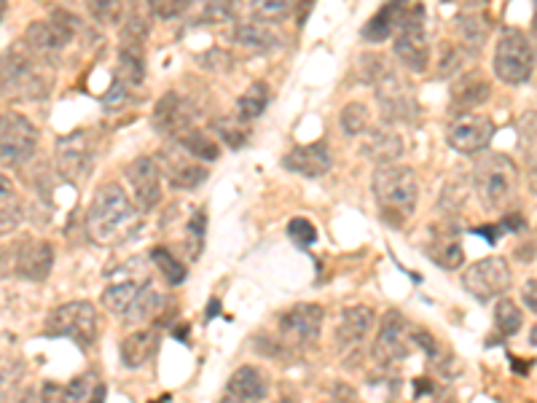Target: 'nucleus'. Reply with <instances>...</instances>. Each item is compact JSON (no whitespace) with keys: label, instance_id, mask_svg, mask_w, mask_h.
<instances>
[{"label":"nucleus","instance_id":"1","mask_svg":"<svg viewBox=\"0 0 537 403\" xmlns=\"http://www.w3.org/2000/svg\"><path fill=\"white\" fill-rule=\"evenodd\" d=\"M52 89V76L41 54L25 41L0 54V97L9 100H41Z\"/></svg>","mask_w":537,"mask_h":403},{"label":"nucleus","instance_id":"2","mask_svg":"<svg viewBox=\"0 0 537 403\" xmlns=\"http://www.w3.org/2000/svg\"><path fill=\"white\" fill-rule=\"evenodd\" d=\"M135 215V205L119 183H105L94 191L86 213V232L97 245H111L124 234Z\"/></svg>","mask_w":537,"mask_h":403},{"label":"nucleus","instance_id":"3","mask_svg":"<svg viewBox=\"0 0 537 403\" xmlns=\"http://www.w3.org/2000/svg\"><path fill=\"white\" fill-rule=\"evenodd\" d=\"M473 186L481 199V205L489 213L505 210L516 199L519 191V170L516 164L503 154H486L476 162L473 170Z\"/></svg>","mask_w":537,"mask_h":403},{"label":"nucleus","instance_id":"4","mask_svg":"<svg viewBox=\"0 0 537 403\" xmlns=\"http://www.w3.org/2000/svg\"><path fill=\"white\" fill-rule=\"evenodd\" d=\"M374 197L384 215L406 218L414 213L419 199L417 172L406 164H384L374 172Z\"/></svg>","mask_w":537,"mask_h":403},{"label":"nucleus","instance_id":"5","mask_svg":"<svg viewBox=\"0 0 537 403\" xmlns=\"http://www.w3.org/2000/svg\"><path fill=\"white\" fill-rule=\"evenodd\" d=\"M495 73L500 81L511 86H519L532 78L537 65L535 41L519 27H505L495 46Z\"/></svg>","mask_w":537,"mask_h":403},{"label":"nucleus","instance_id":"6","mask_svg":"<svg viewBox=\"0 0 537 403\" xmlns=\"http://www.w3.org/2000/svg\"><path fill=\"white\" fill-rule=\"evenodd\" d=\"M103 307L116 318L140 323V320L154 318L162 309V296L148 283L140 285L137 280H119L103 291Z\"/></svg>","mask_w":537,"mask_h":403},{"label":"nucleus","instance_id":"7","mask_svg":"<svg viewBox=\"0 0 537 403\" xmlns=\"http://www.w3.org/2000/svg\"><path fill=\"white\" fill-rule=\"evenodd\" d=\"M46 334L49 336H65L73 339L81 347H92L100 336V320H97V309L89 301H68L57 307L46 318Z\"/></svg>","mask_w":537,"mask_h":403},{"label":"nucleus","instance_id":"8","mask_svg":"<svg viewBox=\"0 0 537 403\" xmlns=\"http://www.w3.org/2000/svg\"><path fill=\"white\" fill-rule=\"evenodd\" d=\"M395 57L414 73H425L430 62V43L425 30V6H411L395 33Z\"/></svg>","mask_w":537,"mask_h":403},{"label":"nucleus","instance_id":"9","mask_svg":"<svg viewBox=\"0 0 537 403\" xmlns=\"http://www.w3.org/2000/svg\"><path fill=\"white\" fill-rule=\"evenodd\" d=\"M511 283V266L500 256H489L484 258V261H476V264L468 266L465 275H462V288H465L473 299L481 301V304L503 296V293L511 288Z\"/></svg>","mask_w":537,"mask_h":403},{"label":"nucleus","instance_id":"10","mask_svg":"<svg viewBox=\"0 0 537 403\" xmlns=\"http://www.w3.org/2000/svg\"><path fill=\"white\" fill-rule=\"evenodd\" d=\"M38 146V127L22 113H0V164L17 167Z\"/></svg>","mask_w":537,"mask_h":403},{"label":"nucleus","instance_id":"11","mask_svg":"<svg viewBox=\"0 0 537 403\" xmlns=\"http://www.w3.org/2000/svg\"><path fill=\"white\" fill-rule=\"evenodd\" d=\"M374 89L387 121H403L417 116V105H414L409 84L398 76V70L384 65L382 60H379V73L374 76Z\"/></svg>","mask_w":537,"mask_h":403},{"label":"nucleus","instance_id":"12","mask_svg":"<svg viewBox=\"0 0 537 403\" xmlns=\"http://www.w3.org/2000/svg\"><path fill=\"white\" fill-rule=\"evenodd\" d=\"M78 19H73L65 11H57L49 19H41V22H33V25L25 30V43L33 49L35 54H41L43 60L52 57V54L62 52L73 35H76Z\"/></svg>","mask_w":537,"mask_h":403},{"label":"nucleus","instance_id":"13","mask_svg":"<svg viewBox=\"0 0 537 403\" xmlns=\"http://www.w3.org/2000/svg\"><path fill=\"white\" fill-rule=\"evenodd\" d=\"M129 189H132V202L137 210L151 213L162 202V167L151 156H137L124 170Z\"/></svg>","mask_w":537,"mask_h":403},{"label":"nucleus","instance_id":"14","mask_svg":"<svg viewBox=\"0 0 537 403\" xmlns=\"http://www.w3.org/2000/svg\"><path fill=\"white\" fill-rule=\"evenodd\" d=\"M325 312L320 304H296L288 312H282L277 331L280 339L290 347H309L320 339Z\"/></svg>","mask_w":537,"mask_h":403},{"label":"nucleus","instance_id":"15","mask_svg":"<svg viewBox=\"0 0 537 403\" xmlns=\"http://www.w3.org/2000/svg\"><path fill=\"white\" fill-rule=\"evenodd\" d=\"M492 138H495V121L473 111L460 113V116L449 124V132H446L449 146L468 156L481 154V151L492 143Z\"/></svg>","mask_w":537,"mask_h":403},{"label":"nucleus","instance_id":"16","mask_svg":"<svg viewBox=\"0 0 537 403\" xmlns=\"http://www.w3.org/2000/svg\"><path fill=\"white\" fill-rule=\"evenodd\" d=\"M159 167H162V175L170 181L172 189L194 191L207 181L205 164L197 162L180 143L159 151Z\"/></svg>","mask_w":537,"mask_h":403},{"label":"nucleus","instance_id":"17","mask_svg":"<svg viewBox=\"0 0 537 403\" xmlns=\"http://www.w3.org/2000/svg\"><path fill=\"white\" fill-rule=\"evenodd\" d=\"M94 164V146L92 138L86 132L68 135L57 143V170L65 181L76 183L89 175Z\"/></svg>","mask_w":537,"mask_h":403},{"label":"nucleus","instance_id":"18","mask_svg":"<svg viewBox=\"0 0 537 403\" xmlns=\"http://www.w3.org/2000/svg\"><path fill=\"white\" fill-rule=\"evenodd\" d=\"M154 127L162 132L164 138L180 140L188 129H194V113L186 105V100L178 92H167V95L156 103L154 108Z\"/></svg>","mask_w":537,"mask_h":403},{"label":"nucleus","instance_id":"19","mask_svg":"<svg viewBox=\"0 0 537 403\" xmlns=\"http://www.w3.org/2000/svg\"><path fill=\"white\" fill-rule=\"evenodd\" d=\"M409 352V331H406V320L398 312H387L379 326L374 342V358L379 363H395L406 358Z\"/></svg>","mask_w":537,"mask_h":403},{"label":"nucleus","instance_id":"20","mask_svg":"<svg viewBox=\"0 0 537 403\" xmlns=\"http://www.w3.org/2000/svg\"><path fill=\"white\" fill-rule=\"evenodd\" d=\"M14 266H17V275L33 280V283H41L52 272L54 248L46 240L22 242L17 248V256H14Z\"/></svg>","mask_w":537,"mask_h":403},{"label":"nucleus","instance_id":"21","mask_svg":"<svg viewBox=\"0 0 537 403\" xmlns=\"http://www.w3.org/2000/svg\"><path fill=\"white\" fill-rule=\"evenodd\" d=\"M282 167L304 178H323L333 167V156L328 143H312V146H299L285 154Z\"/></svg>","mask_w":537,"mask_h":403},{"label":"nucleus","instance_id":"22","mask_svg":"<svg viewBox=\"0 0 537 403\" xmlns=\"http://www.w3.org/2000/svg\"><path fill=\"white\" fill-rule=\"evenodd\" d=\"M492 95V86L486 81L478 70H470V73H462L457 78V84L452 86V111L460 116V113H470L478 105H484Z\"/></svg>","mask_w":537,"mask_h":403},{"label":"nucleus","instance_id":"23","mask_svg":"<svg viewBox=\"0 0 537 403\" xmlns=\"http://www.w3.org/2000/svg\"><path fill=\"white\" fill-rule=\"evenodd\" d=\"M403 17H406V0H387L382 9L376 11L374 17L363 25V38L371 43H382L387 38H393L401 27Z\"/></svg>","mask_w":537,"mask_h":403},{"label":"nucleus","instance_id":"24","mask_svg":"<svg viewBox=\"0 0 537 403\" xmlns=\"http://www.w3.org/2000/svg\"><path fill=\"white\" fill-rule=\"evenodd\" d=\"M226 393L237 395V398L248 403H264L266 398H269V379H266L264 371L256 369V366H239V369L231 374Z\"/></svg>","mask_w":537,"mask_h":403},{"label":"nucleus","instance_id":"25","mask_svg":"<svg viewBox=\"0 0 537 403\" xmlns=\"http://www.w3.org/2000/svg\"><path fill=\"white\" fill-rule=\"evenodd\" d=\"M363 154H366L371 162L379 164V167H384V164H395L398 162V156L403 154L401 135H398L393 127H387V124L371 129L366 143H363Z\"/></svg>","mask_w":537,"mask_h":403},{"label":"nucleus","instance_id":"26","mask_svg":"<svg viewBox=\"0 0 537 403\" xmlns=\"http://www.w3.org/2000/svg\"><path fill=\"white\" fill-rule=\"evenodd\" d=\"M156 347H159V334L151 328H140L121 342V363L127 369H140L154 358Z\"/></svg>","mask_w":537,"mask_h":403},{"label":"nucleus","instance_id":"27","mask_svg":"<svg viewBox=\"0 0 537 403\" xmlns=\"http://www.w3.org/2000/svg\"><path fill=\"white\" fill-rule=\"evenodd\" d=\"M374 323H376L374 309L366 307V304L347 307L344 312H341L339 339L344 344H360L368 336V331L374 328Z\"/></svg>","mask_w":537,"mask_h":403},{"label":"nucleus","instance_id":"28","mask_svg":"<svg viewBox=\"0 0 537 403\" xmlns=\"http://www.w3.org/2000/svg\"><path fill=\"white\" fill-rule=\"evenodd\" d=\"M516 129H519V148L527 162V186L537 194V113H521Z\"/></svg>","mask_w":537,"mask_h":403},{"label":"nucleus","instance_id":"29","mask_svg":"<svg viewBox=\"0 0 537 403\" xmlns=\"http://www.w3.org/2000/svg\"><path fill=\"white\" fill-rule=\"evenodd\" d=\"M97 390L94 379L89 374L84 377L73 379L68 385H54V382H46L43 385L41 401L43 403H89L92 393Z\"/></svg>","mask_w":537,"mask_h":403},{"label":"nucleus","instance_id":"30","mask_svg":"<svg viewBox=\"0 0 537 403\" xmlns=\"http://www.w3.org/2000/svg\"><path fill=\"white\" fill-rule=\"evenodd\" d=\"M234 41L256 54L274 52V49L280 46V38H277V33L269 27V22H245V25H237Z\"/></svg>","mask_w":537,"mask_h":403},{"label":"nucleus","instance_id":"31","mask_svg":"<svg viewBox=\"0 0 537 403\" xmlns=\"http://www.w3.org/2000/svg\"><path fill=\"white\" fill-rule=\"evenodd\" d=\"M269 97H272V89L264 84V81H256L245 89V95L237 100V121L239 124H248V121H256L261 113L266 111L269 105Z\"/></svg>","mask_w":537,"mask_h":403},{"label":"nucleus","instance_id":"32","mask_svg":"<svg viewBox=\"0 0 537 403\" xmlns=\"http://www.w3.org/2000/svg\"><path fill=\"white\" fill-rule=\"evenodd\" d=\"M119 81L121 84L137 86L145 78V60L140 43H124L119 52Z\"/></svg>","mask_w":537,"mask_h":403},{"label":"nucleus","instance_id":"33","mask_svg":"<svg viewBox=\"0 0 537 403\" xmlns=\"http://www.w3.org/2000/svg\"><path fill=\"white\" fill-rule=\"evenodd\" d=\"M430 258H433L435 264L446 269V272H454V269H460L465 264V248H462L460 240H454V237H441V240H435L430 248H427Z\"/></svg>","mask_w":537,"mask_h":403},{"label":"nucleus","instance_id":"34","mask_svg":"<svg viewBox=\"0 0 537 403\" xmlns=\"http://www.w3.org/2000/svg\"><path fill=\"white\" fill-rule=\"evenodd\" d=\"M180 146L186 148L188 154L194 156L197 162H215L218 156H221V148H218V143H215V138H210L207 132H202V129H188L186 135L178 140Z\"/></svg>","mask_w":537,"mask_h":403},{"label":"nucleus","instance_id":"35","mask_svg":"<svg viewBox=\"0 0 537 403\" xmlns=\"http://www.w3.org/2000/svg\"><path fill=\"white\" fill-rule=\"evenodd\" d=\"M25 377V363L17 355L0 358V403H9L11 395L17 393L19 382Z\"/></svg>","mask_w":537,"mask_h":403},{"label":"nucleus","instance_id":"36","mask_svg":"<svg viewBox=\"0 0 537 403\" xmlns=\"http://www.w3.org/2000/svg\"><path fill=\"white\" fill-rule=\"evenodd\" d=\"M304 3L307 0H253V11L261 22H282Z\"/></svg>","mask_w":537,"mask_h":403},{"label":"nucleus","instance_id":"37","mask_svg":"<svg viewBox=\"0 0 537 403\" xmlns=\"http://www.w3.org/2000/svg\"><path fill=\"white\" fill-rule=\"evenodd\" d=\"M368 121H371V113H368V108L363 103H347L344 108H341L339 113V124L341 129H344V135H350V138H358V135H363L368 129Z\"/></svg>","mask_w":537,"mask_h":403},{"label":"nucleus","instance_id":"38","mask_svg":"<svg viewBox=\"0 0 537 403\" xmlns=\"http://www.w3.org/2000/svg\"><path fill=\"white\" fill-rule=\"evenodd\" d=\"M524 323V315L521 309L516 307V301L511 299H500L495 304V328L503 336H513Z\"/></svg>","mask_w":537,"mask_h":403},{"label":"nucleus","instance_id":"39","mask_svg":"<svg viewBox=\"0 0 537 403\" xmlns=\"http://www.w3.org/2000/svg\"><path fill=\"white\" fill-rule=\"evenodd\" d=\"M151 258H154L156 269L162 272V277L167 280L170 285H180L183 280H186V266H183V261H178V258L172 256L167 248H156L154 253H151Z\"/></svg>","mask_w":537,"mask_h":403},{"label":"nucleus","instance_id":"40","mask_svg":"<svg viewBox=\"0 0 537 403\" xmlns=\"http://www.w3.org/2000/svg\"><path fill=\"white\" fill-rule=\"evenodd\" d=\"M86 9H89L94 22L103 27L119 25L121 14H124L121 0H86Z\"/></svg>","mask_w":537,"mask_h":403},{"label":"nucleus","instance_id":"41","mask_svg":"<svg viewBox=\"0 0 537 403\" xmlns=\"http://www.w3.org/2000/svg\"><path fill=\"white\" fill-rule=\"evenodd\" d=\"M237 0H202L199 19L202 22H231L237 17Z\"/></svg>","mask_w":537,"mask_h":403},{"label":"nucleus","instance_id":"42","mask_svg":"<svg viewBox=\"0 0 537 403\" xmlns=\"http://www.w3.org/2000/svg\"><path fill=\"white\" fill-rule=\"evenodd\" d=\"M460 38L462 43L468 46V49H481L486 43V35H489V30H486V22L481 17H476V14H470V17H462L460 22Z\"/></svg>","mask_w":537,"mask_h":403},{"label":"nucleus","instance_id":"43","mask_svg":"<svg viewBox=\"0 0 537 403\" xmlns=\"http://www.w3.org/2000/svg\"><path fill=\"white\" fill-rule=\"evenodd\" d=\"M22 221H25V207H22L19 199L14 197V194L6 199H0V237L19 229V223Z\"/></svg>","mask_w":537,"mask_h":403},{"label":"nucleus","instance_id":"44","mask_svg":"<svg viewBox=\"0 0 537 403\" xmlns=\"http://www.w3.org/2000/svg\"><path fill=\"white\" fill-rule=\"evenodd\" d=\"M205 232H207V215L199 210V213H194V218H191L186 226V245H188V256L191 258H199V253L205 248Z\"/></svg>","mask_w":537,"mask_h":403},{"label":"nucleus","instance_id":"45","mask_svg":"<svg viewBox=\"0 0 537 403\" xmlns=\"http://www.w3.org/2000/svg\"><path fill=\"white\" fill-rule=\"evenodd\" d=\"M288 237L293 240V245H299V248H312L317 242V229L307 218H293V221L288 223Z\"/></svg>","mask_w":537,"mask_h":403},{"label":"nucleus","instance_id":"46","mask_svg":"<svg viewBox=\"0 0 537 403\" xmlns=\"http://www.w3.org/2000/svg\"><path fill=\"white\" fill-rule=\"evenodd\" d=\"M194 0H148V6L154 11L159 19H175L183 17L188 9H191Z\"/></svg>","mask_w":537,"mask_h":403},{"label":"nucleus","instance_id":"47","mask_svg":"<svg viewBox=\"0 0 537 403\" xmlns=\"http://www.w3.org/2000/svg\"><path fill=\"white\" fill-rule=\"evenodd\" d=\"M462 65H465V54L462 49H454L446 43L444 52H441V62H438V76H454V73H462Z\"/></svg>","mask_w":537,"mask_h":403},{"label":"nucleus","instance_id":"48","mask_svg":"<svg viewBox=\"0 0 537 403\" xmlns=\"http://www.w3.org/2000/svg\"><path fill=\"white\" fill-rule=\"evenodd\" d=\"M521 301H524V307L529 312L537 315V280H527V283L521 285Z\"/></svg>","mask_w":537,"mask_h":403},{"label":"nucleus","instance_id":"49","mask_svg":"<svg viewBox=\"0 0 537 403\" xmlns=\"http://www.w3.org/2000/svg\"><path fill=\"white\" fill-rule=\"evenodd\" d=\"M14 403H43L41 393H35V390H22V395H17V401Z\"/></svg>","mask_w":537,"mask_h":403},{"label":"nucleus","instance_id":"50","mask_svg":"<svg viewBox=\"0 0 537 403\" xmlns=\"http://www.w3.org/2000/svg\"><path fill=\"white\" fill-rule=\"evenodd\" d=\"M14 194V189H11V181L6 178V175H0V199H6Z\"/></svg>","mask_w":537,"mask_h":403},{"label":"nucleus","instance_id":"51","mask_svg":"<svg viewBox=\"0 0 537 403\" xmlns=\"http://www.w3.org/2000/svg\"><path fill=\"white\" fill-rule=\"evenodd\" d=\"M89 403H105V387L103 385H97V390L92 393Z\"/></svg>","mask_w":537,"mask_h":403},{"label":"nucleus","instance_id":"52","mask_svg":"<svg viewBox=\"0 0 537 403\" xmlns=\"http://www.w3.org/2000/svg\"><path fill=\"white\" fill-rule=\"evenodd\" d=\"M221 403H248V401H242V398H237V395H229V393H223Z\"/></svg>","mask_w":537,"mask_h":403},{"label":"nucleus","instance_id":"53","mask_svg":"<svg viewBox=\"0 0 537 403\" xmlns=\"http://www.w3.org/2000/svg\"><path fill=\"white\" fill-rule=\"evenodd\" d=\"M529 342H532L537 347V326L532 328V331H529Z\"/></svg>","mask_w":537,"mask_h":403},{"label":"nucleus","instance_id":"54","mask_svg":"<svg viewBox=\"0 0 537 403\" xmlns=\"http://www.w3.org/2000/svg\"><path fill=\"white\" fill-rule=\"evenodd\" d=\"M6 6H9V0H0V19L6 14Z\"/></svg>","mask_w":537,"mask_h":403},{"label":"nucleus","instance_id":"55","mask_svg":"<svg viewBox=\"0 0 537 403\" xmlns=\"http://www.w3.org/2000/svg\"><path fill=\"white\" fill-rule=\"evenodd\" d=\"M532 35L537 38V9H535V17H532Z\"/></svg>","mask_w":537,"mask_h":403},{"label":"nucleus","instance_id":"56","mask_svg":"<svg viewBox=\"0 0 537 403\" xmlns=\"http://www.w3.org/2000/svg\"><path fill=\"white\" fill-rule=\"evenodd\" d=\"M435 403H457V401H454V398H438Z\"/></svg>","mask_w":537,"mask_h":403},{"label":"nucleus","instance_id":"57","mask_svg":"<svg viewBox=\"0 0 537 403\" xmlns=\"http://www.w3.org/2000/svg\"><path fill=\"white\" fill-rule=\"evenodd\" d=\"M535 3H537V0H535Z\"/></svg>","mask_w":537,"mask_h":403}]
</instances>
